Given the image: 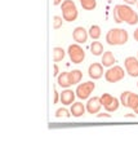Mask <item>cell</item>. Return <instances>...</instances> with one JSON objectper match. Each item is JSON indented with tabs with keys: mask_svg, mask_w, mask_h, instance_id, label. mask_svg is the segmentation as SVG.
Returning <instances> with one entry per match:
<instances>
[{
	"mask_svg": "<svg viewBox=\"0 0 138 155\" xmlns=\"http://www.w3.org/2000/svg\"><path fill=\"white\" fill-rule=\"evenodd\" d=\"M114 19L116 23L127 22L128 25L133 26L138 23V14L128 4H117L114 8Z\"/></svg>",
	"mask_w": 138,
	"mask_h": 155,
	"instance_id": "6da1fadb",
	"label": "cell"
},
{
	"mask_svg": "<svg viewBox=\"0 0 138 155\" xmlns=\"http://www.w3.org/2000/svg\"><path fill=\"white\" fill-rule=\"evenodd\" d=\"M129 40V34L124 28H111L106 34V41L110 45H124Z\"/></svg>",
	"mask_w": 138,
	"mask_h": 155,
	"instance_id": "7a4b0ae2",
	"label": "cell"
},
{
	"mask_svg": "<svg viewBox=\"0 0 138 155\" xmlns=\"http://www.w3.org/2000/svg\"><path fill=\"white\" fill-rule=\"evenodd\" d=\"M61 9H62L63 19L67 22H74L79 16L76 4L72 2V0H63L62 4H61Z\"/></svg>",
	"mask_w": 138,
	"mask_h": 155,
	"instance_id": "3957f363",
	"label": "cell"
},
{
	"mask_svg": "<svg viewBox=\"0 0 138 155\" xmlns=\"http://www.w3.org/2000/svg\"><path fill=\"white\" fill-rule=\"evenodd\" d=\"M125 72L127 71H124V69H123L121 66H111L104 72V79H106L108 83H116V81H120L124 79Z\"/></svg>",
	"mask_w": 138,
	"mask_h": 155,
	"instance_id": "277c9868",
	"label": "cell"
},
{
	"mask_svg": "<svg viewBox=\"0 0 138 155\" xmlns=\"http://www.w3.org/2000/svg\"><path fill=\"white\" fill-rule=\"evenodd\" d=\"M101 102H102V106L104 107V110L108 111V113H114L119 109L120 106V101H119L116 97L111 96L110 93H103L101 97Z\"/></svg>",
	"mask_w": 138,
	"mask_h": 155,
	"instance_id": "5b68a950",
	"label": "cell"
},
{
	"mask_svg": "<svg viewBox=\"0 0 138 155\" xmlns=\"http://www.w3.org/2000/svg\"><path fill=\"white\" fill-rule=\"evenodd\" d=\"M67 52H69L70 60H71L72 64H82V62L85 60V52L78 43H76V44L69 45Z\"/></svg>",
	"mask_w": 138,
	"mask_h": 155,
	"instance_id": "8992f818",
	"label": "cell"
},
{
	"mask_svg": "<svg viewBox=\"0 0 138 155\" xmlns=\"http://www.w3.org/2000/svg\"><path fill=\"white\" fill-rule=\"evenodd\" d=\"M94 88H96V83H93V81H85V83L79 84L75 92H76V96L80 100H87L90 96V93L94 91Z\"/></svg>",
	"mask_w": 138,
	"mask_h": 155,
	"instance_id": "52a82bcc",
	"label": "cell"
},
{
	"mask_svg": "<svg viewBox=\"0 0 138 155\" xmlns=\"http://www.w3.org/2000/svg\"><path fill=\"white\" fill-rule=\"evenodd\" d=\"M124 66H125V71L128 72V75H130L132 78H137L138 76V58L129 56L124 60Z\"/></svg>",
	"mask_w": 138,
	"mask_h": 155,
	"instance_id": "ba28073f",
	"label": "cell"
},
{
	"mask_svg": "<svg viewBox=\"0 0 138 155\" xmlns=\"http://www.w3.org/2000/svg\"><path fill=\"white\" fill-rule=\"evenodd\" d=\"M103 65L102 64H98V62H93L92 65H89L88 67V75L92 78L93 80H97V79H101L103 76Z\"/></svg>",
	"mask_w": 138,
	"mask_h": 155,
	"instance_id": "9c48e42d",
	"label": "cell"
},
{
	"mask_svg": "<svg viewBox=\"0 0 138 155\" xmlns=\"http://www.w3.org/2000/svg\"><path fill=\"white\" fill-rule=\"evenodd\" d=\"M72 38L78 44H84L89 38V32L85 30L83 26H78V27H75V30L72 31Z\"/></svg>",
	"mask_w": 138,
	"mask_h": 155,
	"instance_id": "30bf717a",
	"label": "cell"
},
{
	"mask_svg": "<svg viewBox=\"0 0 138 155\" xmlns=\"http://www.w3.org/2000/svg\"><path fill=\"white\" fill-rule=\"evenodd\" d=\"M102 107V102L99 97H93V98H89L87 102V111L89 114H98L99 110Z\"/></svg>",
	"mask_w": 138,
	"mask_h": 155,
	"instance_id": "8fae6325",
	"label": "cell"
},
{
	"mask_svg": "<svg viewBox=\"0 0 138 155\" xmlns=\"http://www.w3.org/2000/svg\"><path fill=\"white\" fill-rule=\"evenodd\" d=\"M75 97H76V92L66 88L65 91H62V93H61V102L63 105H72Z\"/></svg>",
	"mask_w": 138,
	"mask_h": 155,
	"instance_id": "7c38bea8",
	"label": "cell"
},
{
	"mask_svg": "<svg viewBox=\"0 0 138 155\" xmlns=\"http://www.w3.org/2000/svg\"><path fill=\"white\" fill-rule=\"evenodd\" d=\"M85 110H87V106H84V104H82V102H74L70 109L71 114H72V116H75V118L83 116L85 114Z\"/></svg>",
	"mask_w": 138,
	"mask_h": 155,
	"instance_id": "4fadbf2b",
	"label": "cell"
},
{
	"mask_svg": "<svg viewBox=\"0 0 138 155\" xmlns=\"http://www.w3.org/2000/svg\"><path fill=\"white\" fill-rule=\"evenodd\" d=\"M115 62H116V60H115V57H114L112 52L108 51V52H104L102 54V62L101 64L104 67H111V66L115 65Z\"/></svg>",
	"mask_w": 138,
	"mask_h": 155,
	"instance_id": "5bb4252c",
	"label": "cell"
},
{
	"mask_svg": "<svg viewBox=\"0 0 138 155\" xmlns=\"http://www.w3.org/2000/svg\"><path fill=\"white\" fill-rule=\"evenodd\" d=\"M57 83H58L59 87H62V88H69L71 85L70 74L69 72H61V74L57 76Z\"/></svg>",
	"mask_w": 138,
	"mask_h": 155,
	"instance_id": "9a60e30c",
	"label": "cell"
},
{
	"mask_svg": "<svg viewBox=\"0 0 138 155\" xmlns=\"http://www.w3.org/2000/svg\"><path fill=\"white\" fill-rule=\"evenodd\" d=\"M69 74H70L71 85L80 83V81H82V79H83V72L80 71V70H72V71H70Z\"/></svg>",
	"mask_w": 138,
	"mask_h": 155,
	"instance_id": "2e32d148",
	"label": "cell"
},
{
	"mask_svg": "<svg viewBox=\"0 0 138 155\" xmlns=\"http://www.w3.org/2000/svg\"><path fill=\"white\" fill-rule=\"evenodd\" d=\"M90 52L93 56H101L103 54V44L101 41H93L90 44Z\"/></svg>",
	"mask_w": 138,
	"mask_h": 155,
	"instance_id": "e0dca14e",
	"label": "cell"
},
{
	"mask_svg": "<svg viewBox=\"0 0 138 155\" xmlns=\"http://www.w3.org/2000/svg\"><path fill=\"white\" fill-rule=\"evenodd\" d=\"M88 32H89V36L92 38L93 40H98V39L101 38V35H102V32H101V27H99L98 25H92V26L89 27Z\"/></svg>",
	"mask_w": 138,
	"mask_h": 155,
	"instance_id": "ac0fdd59",
	"label": "cell"
},
{
	"mask_svg": "<svg viewBox=\"0 0 138 155\" xmlns=\"http://www.w3.org/2000/svg\"><path fill=\"white\" fill-rule=\"evenodd\" d=\"M66 56V52L63 48H61V47H56L53 48V61L54 62H59V61H62L63 58Z\"/></svg>",
	"mask_w": 138,
	"mask_h": 155,
	"instance_id": "d6986e66",
	"label": "cell"
},
{
	"mask_svg": "<svg viewBox=\"0 0 138 155\" xmlns=\"http://www.w3.org/2000/svg\"><path fill=\"white\" fill-rule=\"evenodd\" d=\"M80 4L85 11H93L97 7V0H80Z\"/></svg>",
	"mask_w": 138,
	"mask_h": 155,
	"instance_id": "ffe728a7",
	"label": "cell"
},
{
	"mask_svg": "<svg viewBox=\"0 0 138 155\" xmlns=\"http://www.w3.org/2000/svg\"><path fill=\"white\" fill-rule=\"evenodd\" d=\"M137 106H138V94H137V93H133V92H130L129 100H128V107L134 110Z\"/></svg>",
	"mask_w": 138,
	"mask_h": 155,
	"instance_id": "44dd1931",
	"label": "cell"
},
{
	"mask_svg": "<svg viewBox=\"0 0 138 155\" xmlns=\"http://www.w3.org/2000/svg\"><path fill=\"white\" fill-rule=\"evenodd\" d=\"M70 118L71 116V111H69L67 109H65V107H61L56 111V118Z\"/></svg>",
	"mask_w": 138,
	"mask_h": 155,
	"instance_id": "7402d4cb",
	"label": "cell"
},
{
	"mask_svg": "<svg viewBox=\"0 0 138 155\" xmlns=\"http://www.w3.org/2000/svg\"><path fill=\"white\" fill-rule=\"evenodd\" d=\"M63 17L61 16H54L53 17V28H56V30H58V28L62 27V23H63Z\"/></svg>",
	"mask_w": 138,
	"mask_h": 155,
	"instance_id": "603a6c76",
	"label": "cell"
},
{
	"mask_svg": "<svg viewBox=\"0 0 138 155\" xmlns=\"http://www.w3.org/2000/svg\"><path fill=\"white\" fill-rule=\"evenodd\" d=\"M129 94H130V92L125 91V92H123L121 96H120V104L124 106V107H128V100H129Z\"/></svg>",
	"mask_w": 138,
	"mask_h": 155,
	"instance_id": "cb8c5ba5",
	"label": "cell"
},
{
	"mask_svg": "<svg viewBox=\"0 0 138 155\" xmlns=\"http://www.w3.org/2000/svg\"><path fill=\"white\" fill-rule=\"evenodd\" d=\"M58 101H61V93L57 92V89H54V97H53V104H58Z\"/></svg>",
	"mask_w": 138,
	"mask_h": 155,
	"instance_id": "d4e9b609",
	"label": "cell"
},
{
	"mask_svg": "<svg viewBox=\"0 0 138 155\" xmlns=\"http://www.w3.org/2000/svg\"><path fill=\"white\" fill-rule=\"evenodd\" d=\"M97 118L98 119H102V118H106V119H110L111 118V115L110 114H106V113H102V114H97Z\"/></svg>",
	"mask_w": 138,
	"mask_h": 155,
	"instance_id": "484cf974",
	"label": "cell"
},
{
	"mask_svg": "<svg viewBox=\"0 0 138 155\" xmlns=\"http://www.w3.org/2000/svg\"><path fill=\"white\" fill-rule=\"evenodd\" d=\"M53 75H54V76H58V75H59V67L57 66V65L53 66Z\"/></svg>",
	"mask_w": 138,
	"mask_h": 155,
	"instance_id": "4316f807",
	"label": "cell"
},
{
	"mask_svg": "<svg viewBox=\"0 0 138 155\" xmlns=\"http://www.w3.org/2000/svg\"><path fill=\"white\" fill-rule=\"evenodd\" d=\"M137 3L138 0H124V4H128V5H134Z\"/></svg>",
	"mask_w": 138,
	"mask_h": 155,
	"instance_id": "83f0119b",
	"label": "cell"
},
{
	"mask_svg": "<svg viewBox=\"0 0 138 155\" xmlns=\"http://www.w3.org/2000/svg\"><path fill=\"white\" fill-rule=\"evenodd\" d=\"M133 38H134V40H136V41H138V28H137L134 32H133Z\"/></svg>",
	"mask_w": 138,
	"mask_h": 155,
	"instance_id": "f1b7e54d",
	"label": "cell"
},
{
	"mask_svg": "<svg viewBox=\"0 0 138 155\" xmlns=\"http://www.w3.org/2000/svg\"><path fill=\"white\" fill-rule=\"evenodd\" d=\"M124 118H133V119H134V118H136V115H134V114H125V115H124Z\"/></svg>",
	"mask_w": 138,
	"mask_h": 155,
	"instance_id": "f546056e",
	"label": "cell"
},
{
	"mask_svg": "<svg viewBox=\"0 0 138 155\" xmlns=\"http://www.w3.org/2000/svg\"><path fill=\"white\" fill-rule=\"evenodd\" d=\"M53 4L54 5H59V4H62V0H53Z\"/></svg>",
	"mask_w": 138,
	"mask_h": 155,
	"instance_id": "4dcf8cb0",
	"label": "cell"
},
{
	"mask_svg": "<svg viewBox=\"0 0 138 155\" xmlns=\"http://www.w3.org/2000/svg\"><path fill=\"white\" fill-rule=\"evenodd\" d=\"M134 113H136V114H137V115H138V106H137V107H136V109H134Z\"/></svg>",
	"mask_w": 138,
	"mask_h": 155,
	"instance_id": "1f68e13d",
	"label": "cell"
},
{
	"mask_svg": "<svg viewBox=\"0 0 138 155\" xmlns=\"http://www.w3.org/2000/svg\"><path fill=\"white\" fill-rule=\"evenodd\" d=\"M137 7H138V3H137Z\"/></svg>",
	"mask_w": 138,
	"mask_h": 155,
	"instance_id": "d6a6232c",
	"label": "cell"
},
{
	"mask_svg": "<svg viewBox=\"0 0 138 155\" xmlns=\"http://www.w3.org/2000/svg\"><path fill=\"white\" fill-rule=\"evenodd\" d=\"M137 87H138V83H137Z\"/></svg>",
	"mask_w": 138,
	"mask_h": 155,
	"instance_id": "836d02e7",
	"label": "cell"
},
{
	"mask_svg": "<svg viewBox=\"0 0 138 155\" xmlns=\"http://www.w3.org/2000/svg\"><path fill=\"white\" fill-rule=\"evenodd\" d=\"M137 58H138V56H137Z\"/></svg>",
	"mask_w": 138,
	"mask_h": 155,
	"instance_id": "e575fe53",
	"label": "cell"
}]
</instances>
